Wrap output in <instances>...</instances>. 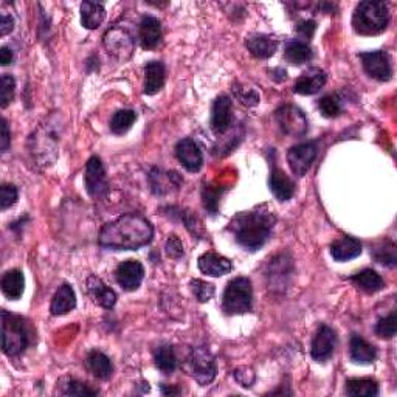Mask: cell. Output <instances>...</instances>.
Segmentation results:
<instances>
[{"label": "cell", "mask_w": 397, "mask_h": 397, "mask_svg": "<svg viewBox=\"0 0 397 397\" xmlns=\"http://www.w3.org/2000/svg\"><path fill=\"white\" fill-rule=\"evenodd\" d=\"M154 227L146 217L130 213L104 225L98 242L110 250H139L152 241Z\"/></svg>", "instance_id": "1"}, {"label": "cell", "mask_w": 397, "mask_h": 397, "mask_svg": "<svg viewBox=\"0 0 397 397\" xmlns=\"http://www.w3.org/2000/svg\"><path fill=\"white\" fill-rule=\"evenodd\" d=\"M275 222L276 217L265 207H261L236 214L230 222L228 230L239 245L256 252L270 239Z\"/></svg>", "instance_id": "2"}, {"label": "cell", "mask_w": 397, "mask_h": 397, "mask_svg": "<svg viewBox=\"0 0 397 397\" xmlns=\"http://www.w3.org/2000/svg\"><path fill=\"white\" fill-rule=\"evenodd\" d=\"M389 22V10L385 2L366 0L357 5L352 16V27L356 33L363 36L378 34L387 30Z\"/></svg>", "instance_id": "3"}, {"label": "cell", "mask_w": 397, "mask_h": 397, "mask_svg": "<svg viewBox=\"0 0 397 397\" xmlns=\"http://www.w3.org/2000/svg\"><path fill=\"white\" fill-rule=\"evenodd\" d=\"M30 335L23 318L2 310V349L10 357H17L27 349Z\"/></svg>", "instance_id": "4"}, {"label": "cell", "mask_w": 397, "mask_h": 397, "mask_svg": "<svg viewBox=\"0 0 397 397\" xmlns=\"http://www.w3.org/2000/svg\"><path fill=\"white\" fill-rule=\"evenodd\" d=\"M253 306V289L248 278L239 276L232 279L223 292L222 309L228 315H239L250 312Z\"/></svg>", "instance_id": "5"}, {"label": "cell", "mask_w": 397, "mask_h": 397, "mask_svg": "<svg viewBox=\"0 0 397 397\" xmlns=\"http://www.w3.org/2000/svg\"><path fill=\"white\" fill-rule=\"evenodd\" d=\"M190 374L194 377V380L207 387L214 380L217 376V363L214 354L211 352L207 346H196L192 347L188 360Z\"/></svg>", "instance_id": "6"}, {"label": "cell", "mask_w": 397, "mask_h": 397, "mask_svg": "<svg viewBox=\"0 0 397 397\" xmlns=\"http://www.w3.org/2000/svg\"><path fill=\"white\" fill-rule=\"evenodd\" d=\"M104 47L108 50V53L114 56V58L120 61H126L134 53L135 41L134 36L130 34V31L124 27H112L108 30V33L104 34Z\"/></svg>", "instance_id": "7"}, {"label": "cell", "mask_w": 397, "mask_h": 397, "mask_svg": "<svg viewBox=\"0 0 397 397\" xmlns=\"http://www.w3.org/2000/svg\"><path fill=\"white\" fill-rule=\"evenodd\" d=\"M276 123L283 132L290 136H301L307 130V120L304 112L294 104H284L275 112Z\"/></svg>", "instance_id": "8"}, {"label": "cell", "mask_w": 397, "mask_h": 397, "mask_svg": "<svg viewBox=\"0 0 397 397\" xmlns=\"http://www.w3.org/2000/svg\"><path fill=\"white\" fill-rule=\"evenodd\" d=\"M358 58L362 59V64L365 72L369 74L371 78L377 81H389L393 77V67H391V59L387 52L377 50V52H366L360 53Z\"/></svg>", "instance_id": "9"}, {"label": "cell", "mask_w": 397, "mask_h": 397, "mask_svg": "<svg viewBox=\"0 0 397 397\" xmlns=\"http://www.w3.org/2000/svg\"><path fill=\"white\" fill-rule=\"evenodd\" d=\"M84 182H85L87 192H89V194L95 198L103 197L109 190V183H108V177H105L104 166L101 163V160H99V157H96V155H93V157H90L89 161H87Z\"/></svg>", "instance_id": "10"}, {"label": "cell", "mask_w": 397, "mask_h": 397, "mask_svg": "<svg viewBox=\"0 0 397 397\" xmlns=\"http://www.w3.org/2000/svg\"><path fill=\"white\" fill-rule=\"evenodd\" d=\"M315 157H316V146L312 141L296 145L294 147H290L287 152V161L290 170L294 171V174L298 177H303L304 174L310 170Z\"/></svg>", "instance_id": "11"}, {"label": "cell", "mask_w": 397, "mask_h": 397, "mask_svg": "<svg viewBox=\"0 0 397 397\" xmlns=\"http://www.w3.org/2000/svg\"><path fill=\"white\" fill-rule=\"evenodd\" d=\"M335 346H337V334L331 326L323 325L315 334L310 346V356L316 362H327L332 357Z\"/></svg>", "instance_id": "12"}, {"label": "cell", "mask_w": 397, "mask_h": 397, "mask_svg": "<svg viewBox=\"0 0 397 397\" xmlns=\"http://www.w3.org/2000/svg\"><path fill=\"white\" fill-rule=\"evenodd\" d=\"M115 278L123 290L134 292L141 285L143 278H145V269L139 261H124L116 267Z\"/></svg>", "instance_id": "13"}, {"label": "cell", "mask_w": 397, "mask_h": 397, "mask_svg": "<svg viewBox=\"0 0 397 397\" xmlns=\"http://www.w3.org/2000/svg\"><path fill=\"white\" fill-rule=\"evenodd\" d=\"M233 124L232 99L227 95H221L214 99L213 110H211V128L216 134H225Z\"/></svg>", "instance_id": "14"}, {"label": "cell", "mask_w": 397, "mask_h": 397, "mask_svg": "<svg viewBox=\"0 0 397 397\" xmlns=\"http://www.w3.org/2000/svg\"><path fill=\"white\" fill-rule=\"evenodd\" d=\"M176 155L180 163L190 172L201 171L203 165V155L201 147L192 139H183L177 143Z\"/></svg>", "instance_id": "15"}, {"label": "cell", "mask_w": 397, "mask_h": 397, "mask_svg": "<svg viewBox=\"0 0 397 397\" xmlns=\"http://www.w3.org/2000/svg\"><path fill=\"white\" fill-rule=\"evenodd\" d=\"M198 270H201L203 275L219 278L227 275V273L232 272V261L221 256L214 252H207L203 253L201 258L197 259Z\"/></svg>", "instance_id": "16"}, {"label": "cell", "mask_w": 397, "mask_h": 397, "mask_svg": "<svg viewBox=\"0 0 397 397\" xmlns=\"http://www.w3.org/2000/svg\"><path fill=\"white\" fill-rule=\"evenodd\" d=\"M85 290H87V294L90 295L92 300L96 304H99V306H103L105 309H112L115 306L116 294L104 284L101 278L90 275L85 281Z\"/></svg>", "instance_id": "17"}, {"label": "cell", "mask_w": 397, "mask_h": 397, "mask_svg": "<svg viewBox=\"0 0 397 397\" xmlns=\"http://www.w3.org/2000/svg\"><path fill=\"white\" fill-rule=\"evenodd\" d=\"M270 191L273 192L279 202L290 201L295 194V183L292 182L289 176H285L283 170H279L276 165H273L270 179H269Z\"/></svg>", "instance_id": "18"}, {"label": "cell", "mask_w": 397, "mask_h": 397, "mask_svg": "<svg viewBox=\"0 0 397 397\" xmlns=\"http://www.w3.org/2000/svg\"><path fill=\"white\" fill-rule=\"evenodd\" d=\"M326 83V73L320 68H310L296 79L294 92L298 95H315Z\"/></svg>", "instance_id": "19"}, {"label": "cell", "mask_w": 397, "mask_h": 397, "mask_svg": "<svg viewBox=\"0 0 397 397\" xmlns=\"http://www.w3.org/2000/svg\"><path fill=\"white\" fill-rule=\"evenodd\" d=\"M360 253H362V242L352 236L345 234L331 244L332 258L338 263H346V261L357 258Z\"/></svg>", "instance_id": "20"}, {"label": "cell", "mask_w": 397, "mask_h": 397, "mask_svg": "<svg viewBox=\"0 0 397 397\" xmlns=\"http://www.w3.org/2000/svg\"><path fill=\"white\" fill-rule=\"evenodd\" d=\"M140 43L145 50H154L161 41V23L159 19L145 16L140 23Z\"/></svg>", "instance_id": "21"}, {"label": "cell", "mask_w": 397, "mask_h": 397, "mask_svg": "<svg viewBox=\"0 0 397 397\" xmlns=\"http://www.w3.org/2000/svg\"><path fill=\"white\" fill-rule=\"evenodd\" d=\"M77 307V296H74V292L72 289L70 284H61L59 289L56 290V294L53 296L52 307H50V312L53 315H65Z\"/></svg>", "instance_id": "22"}, {"label": "cell", "mask_w": 397, "mask_h": 397, "mask_svg": "<svg viewBox=\"0 0 397 397\" xmlns=\"http://www.w3.org/2000/svg\"><path fill=\"white\" fill-rule=\"evenodd\" d=\"M245 47L254 58L269 59L276 52V42L270 36L265 34H252L247 37Z\"/></svg>", "instance_id": "23"}, {"label": "cell", "mask_w": 397, "mask_h": 397, "mask_svg": "<svg viewBox=\"0 0 397 397\" xmlns=\"http://www.w3.org/2000/svg\"><path fill=\"white\" fill-rule=\"evenodd\" d=\"M165 84V65L160 61L147 62L145 67V93L155 95Z\"/></svg>", "instance_id": "24"}, {"label": "cell", "mask_w": 397, "mask_h": 397, "mask_svg": "<svg viewBox=\"0 0 397 397\" xmlns=\"http://www.w3.org/2000/svg\"><path fill=\"white\" fill-rule=\"evenodd\" d=\"M85 368L96 378H101V380H108L112 376V372H114V366H112L110 358L101 351H92L89 356H87Z\"/></svg>", "instance_id": "25"}, {"label": "cell", "mask_w": 397, "mask_h": 397, "mask_svg": "<svg viewBox=\"0 0 397 397\" xmlns=\"http://www.w3.org/2000/svg\"><path fill=\"white\" fill-rule=\"evenodd\" d=\"M105 10L103 3L98 2H87L81 3V23L87 30H95L104 22Z\"/></svg>", "instance_id": "26"}, {"label": "cell", "mask_w": 397, "mask_h": 397, "mask_svg": "<svg viewBox=\"0 0 397 397\" xmlns=\"http://www.w3.org/2000/svg\"><path fill=\"white\" fill-rule=\"evenodd\" d=\"M351 358L356 363L369 365L377 358V349L376 346L368 343L360 335H352L351 338Z\"/></svg>", "instance_id": "27"}, {"label": "cell", "mask_w": 397, "mask_h": 397, "mask_svg": "<svg viewBox=\"0 0 397 397\" xmlns=\"http://www.w3.org/2000/svg\"><path fill=\"white\" fill-rule=\"evenodd\" d=\"M351 281L356 284L358 289L366 292V294H376V292L382 290L385 285L383 278L372 269H365L356 273V275L351 276Z\"/></svg>", "instance_id": "28"}, {"label": "cell", "mask_w": 397, "mask_h": 397, "mask_svg": "<svg viewBox=\"0 0 397 397\" xmlns=\"http://www.w3.org/2000/svg\"><path fill=\"white\" fill-rule=\"evenodd\" d=\"M25 290V278L21 270H8L2 278V292L10 300H19Z\"/></svg>", "instance_id": "29"}, {"label": "cell", "mask_w": 397, "mask_h": 397, "mask_svg": "<svg viewBox=\"0 0 397 397\" xmlns=\"http://www.w3.org/2000/svg\"><path fill=\"white\" fill-rule=\"evenodd\" d=\"M284 58L294 65L306 64L312 59V50L303 41H289L284 47Z\"/></svg>", "instance_id": "30"}, {"label": "cell", "mask_w": 397, "mask_h": 397, "mask_svg": "<svg viewBox=\"0 0 397 397\" xmlns=\"http://www.w3.org/2000/svg\"><path fill=\"white\" fill-rule=\"evenodd\" d=\"M346 394L354 397L377 396L378 385L372 378H349L346 382Z\"/></svg>", "instance_id": "31"}, {"label": "cell", "mask_w": 397, "mask_h": 397, "mask_svg": "<svg viewBox=\"0 0 397 397\" xmlns=\"http://www.w3.org/2000/svg\"><path fill=\"white\" fill-rule=\"evenodd\" d=\"M154 362L155 366L165 374H171L174 369L177 368V358L176 354H174V349L171 346L163 345L157 347V351L154 352Z\"/></svg>", "instance_id": "32"}, {"label": "cell", "mask_w": 397, "mask_h": 397, "mask_svg": "<svg viewBox=\"0 0 397 397\" xmlns=\"http://www.w3.org/2000/svg\"><path fill=\"white\" fill-rule=\"evenodd\" d=\"M136 120V114L134 110L130 109H123L118 110L114 114L110 120V130L116 135H123L126 134L128 130L132 128V124Z\"/></svg>", "instance_id": "33"}, {"label": "cell", "mask_w": 397, "mask_h": 397, "mask_svg": "<svg viewBox=\"0 0 397 397\" xmlns=\"http://www.w3.org/2000/svg\"><path fill=\"white\" fill-rule=\"evenodd\" d=\"M371 254L374 256L377 263L383 265L394 267L397 263V254H396V244L393 241H385L380 242L377 247L371 248Z\"/></svg>", "instance_id": "34"}, {"label": "cell", "mask_w": 397, "mask_h": 397, "mask_svg": "<svg viewBox=\"0 0 397 397\" xmlns=\"http://www.w3.org/2000/svg\"><path fill=\"white\" fill-rule=\"evenodd\" d=\"M318 109L321 112V115L326 118L338 116L341 112V99L338 95H335V93L323 96L318 101Z\"/></svg>", "instance_id": "35"}, {"label": "cell", "mask_w": 397, "mask_h": 397, "mask_svg": "<svg viewBox=\"0 0 397 397\" xmlns=\"http://www.w3.org/2000/svg\"><path fill=\"white\" fill-rule=\"evenodd\" d=\"M190 287H191L192 295L196 296V300L198 303L210 301L211 298L214 296V292H216V287L213 284H210L207 281H202V279H191Z\"/></svg>", "instance_id": "36"}, {"label": "cell", "mask_w": 397, "mask_h": 397, "mask_svg": "<svg viewBox=\"0 0 397 397\" xmlns=\"http://www.w3.org/2000/svg\"><path fill=\"white\" fill-rule=\"evenodd\" d=\"M222 188L216 190L214 186H205L202 190V198H203V205L205 208L210 214L216 216L217 214V210H219V197L222 194Z\"/></svg>", "instance_id": "37"}, {"label": "cell", "mask_w": 397, "mask_h": 397, "mask_svg": "<svg viewBox=\"0 0 397 397\" xmlns=\"http://www.w3.org/2000/svg\"><path fill=\"white\" fill-rule=\"evenodd\" d=\"M233 93H234L236 99H238V101H239L241 104L247 105V108H253V105H256V104L259 103L258 92L250 89V87H244V85H241V84H234Z\"/></svg>", "instance_id": "38"}, {"label": "cell", "mask_w": 397, "mask_h": 397, "mask_svg": "<svg viewBox=\"0 0 397 397\" xmlns=\"http://www.w3.org/2000/svg\"><path fill=\"white\" fill-rule=\"evenodd\" d=\"M65 396H96L98 391L90 389L83 382L74 380V378H65V387L62 389Z\"/></svg>", "instance_id": "39"}, {"label": "cell", "mask_w": 397, "mask_h": 397, "mask_svg": "<svg viewBox=\"0 0 397 397\" xmlns=\"http://www.w3.org/2000/svg\"><path fill=\"white\" fill-rule=\"evenodd\" d=\"M396 312H391L388 316L378 320L376 326V334L380 338H393L396 335Z\"/></svg>", "instance_id": "40"}, {"label": "cell", "mask_w": 397, "mask_h": 397, "mask_svg": "<svg viewBox=\"0 0 397 397\" xmlns=\"http://www.w3.org/2000/svg\"><path fill=\"white\" fill-rule=\"evenodd\" d=\"M16 90V79L11 74H3L2 77V93H0V105L5 109L8 105L12 98H14Z\"/></svg>", "instance_id": "41"}, {"label": "cell", "mask_w": 397, "mask_h": 397, "mask_svg": "<svg viewBox=\"0 0 397 397\" xmlns=\"http://www.w3.org/2000/svg\"><path fill=\"white\" fill-rule=\"evenodd\" d=\"M17 197H19V192L16 186L5 183L2 186V191H0V208L8 210L17 202Z\"/></svg>", "instance_id": "42"}, {"label": "cell", "mask_w": 397, "mask_h": 397, "mask_svg": "<svg viewBox=\"0 0 397 397\" xmlns=\"http://www.w3.org/2000/svg\"><path fill=\"white\" fill-rule=\"evenodd\" d=\"M165 252L167 256L171 259H179L183 256V245H182V241H180L176 234L170 236V239H167L166 245H165Z\"/></svg>", "instance_id": "43"}, {"label": "cell", "mask_w": 397, "mask_h": 397, "mask_svg": "<svg viewBox=\"0 0 397 397\" xmlns=\"http://www.w3.org/2000/svg\"><path fill=\"white\" fill-rule=\"evenodd\" d=\"M233 376L236 380H238L242 387H245V388H250L254 382V372L252 371V368H247V366H242V368L234 369Z\"/></svg>", "instance_id": "44"}, {"label": "cell", "mask_w": 397, "mask_h": 397, "mask_svg": "<svg viewBox=\"0 0 397 397\" xmlns=\"http://www.w3.org/2000/svg\"><path fill=\"white\" fill-rule=\"evenodd\" d=\"M315 30H316V23L315 21H312V19H306V21L298 22L295 27L296 33L301 37H304V39H312Z\"/></svg>", "instance_id": "45"}, {"label": "cell", "mask_w": 397, "mask_h": 397, "mask_svg": "<svg viewBox=\"0 0 397 397\" xmlns=\"http://www.w3.org/2000/svg\"><path fill=\"white\" fill-rule=\"evenodd\" d=\"M182 219L185 222V227L190 230L191 233H194L197 238H198V228H201V221L197 219V217L191 213V211L185 210L182 211Z\"/></svg>", "instance_id": "46"}, {"label": "cell", "mask_w": 397, "mask_h": 397, "mask_svg": "<svg viewBox=\"0 0 397 397\" xmlns=\"http://www.w3.org/2000/svg\"><path fill=\"white\" fill-rule=\"evenodd\" d=\"M10 128H8V123H6L5 118H2V135H0V149H2V152H6L10 149Z\"/></svg>", "instance_id": "47"}, {"label": "cell", "mask_w": 397, "mask_h": 397, "mask_svg": "<svg viewBox=\"0 0 397 397\" xmlns=\"http://www.w3.org/2000/svg\"><path fill=\"white\" fill-rule=\"evenodd\" d=\"M12 28H14V19L6 14H2V17H0V34L6 36Z\"/></svg>", "instance_id": "48"}, {"label": "cell", "mask_w": 397, "mask_h": 397, "mask_svg": "<svg viewBox=\"0 0 397 397\" xmlns=\"http://www.w3.org/2000/svg\"><path fill=\"white\" fill-rule=\"evenodd\" d=\"M0 62H2V65H8L12 62V52L8 47L0 48Z\"/></svg>", "instance_id": "49"}, {"label": "cell", "mask_w": 397, "mask_h": 397, "mask_svg": "<svg viewBox=\"0 0 397 397\" xmlns=\"http://www.w3.org/2000/svg\"><path fill=\"white\" fill-rule=\"evenodd\" d=\"M160 389H161V393L163 394H180V389L179 388H166L165 385H161L160 387Z\"/></svg>", "instance_id": "50"}]
</instances>
